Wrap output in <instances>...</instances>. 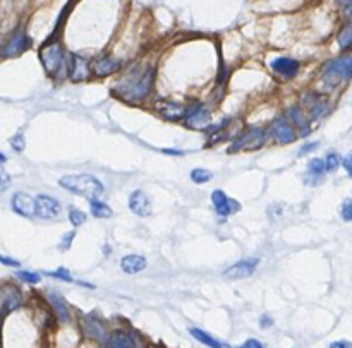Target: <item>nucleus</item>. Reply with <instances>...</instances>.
Wrapping results in <instances>:
<instances>
[{
	"mask_svg": "<svg viewBox=\"0 0 352 348\" xmlns=\"http://www.w3.org/2000/svg\"><path fill=\"white\" fill-rule=\"evenodd\" d=\"M153 69H134L119 81L117 91L129 100H141L150 93L151 86H153Z\"/></svg>",
	"mask_w": 352,
	"mask_h": 348,
	"instance_id": "nucleus-1",
	"label": "nucleus"
},
{
	"mask_svg": "<svg viewBox=\"0 0 352 348\" xmlns=\"http://www.w3.org/2000/svg\"><path fill=\"white\" fill-rule=\"evenodd\" d=\"M58 184L64 189H67L69 192L81 195L86 199H98L103 194V185L96 177L88 173H79V175H66L58 180Z\"/></svg>",
	"mask_w": 352,
	"mask_h": 348,
	"instance_id": "nucleus-2",
	"label": "nucleus"
},
{
	"mask_svg": "<svg viewBox=\"0 0 352 348\" xmlns=\"http://www.w3.org/2000/svg\"><path fill=\"white\" fill-rule=\"evenodd\" d=\"M266 134L263 129H249L247 132H244L242 136H239L236 141L231 144L229 151L236 153V151H254L260 149L265 144Z\"/></svg>",
	"mask_w": 352,
	"mask_h": 348,
	"instance_id": "nucleus-3",
	"label": "nucleus"
},
{
	"mask_svg": "<svg viewBox=\"0 0 352 348\" xmlns=\"http://www.w3.org/2000/svg\"><path fill=\"white\" fill-rule=\"evenodd\" d=\"M40 58H42V63L45 66V69L50 72V74H55L58 69H62V66L66 67L64 48L60 43H57V41L47 43V45L40 50Z\"/></svg>",
	"mask_w": 352,
	"mask_h": 348,
	"instance_id": "nucleus-4",
	"label": "nucleus"
},
{
	"mask_svg": "<svg viewBox=\"0 0 352 348\" xmlns=\"http://www.w3.org/2000/svg\"><path fill=\"white\" fill-rule=\"evenodd\" d=\"M323 76L332 82H335L337 79L349 81L352 76V58L349 55H345V57L339 58V60L330 62L328 66L325 67Z\"/></svg>",
	"mask_w": 352,
	"mask_h": 348,
	"instance_id": "nucleus-5",
	"label": "nucleus"
},
{
	"mask_svg": "<svg viewBox=\"0 0 352 348\" xmlns=\"http://www.w3.org/2000/svg\"><path fill=\"white\" fill-rule=\"evenodd\" d=\"M35 213H36V216H40V218L52 220L60 213V203H58L55 198H52V195H45V194L36 195Z\"/></svg>",
	"mask_w": 352,
	"mask_h": 348,
	"instance_id": "nucleus-6",
	"label": "nucleus"
},
{
	"mask_svg": "<svg viewBox=\"0 0 352 348\" xmlns=\"http://www.w3.org/2000/svg\"><path fill=\"white\" fill-rule=\"evenodd\" d=\"M12 209L24 218H35V199L26 192H16L12 195Z\"/></svg>",
	"mask_w": 352,
	"mask_h": 348,
	"instance_id": "nucleus-7",
	"label": "nucleus"
},
{
	"mask_svg": "<svg viewBox=\"0 0 352 348\" xmlns=\"http://www.w3.org/2000/svg\"><path fill=\"white\" fill-rule=\"evenodd\" d=\"M258 264H260V259L249 257V259L239 261V263L234 264V266L225 269V273L223 274H225L227 278H232V280H237V278H247L254 273V269L258 268Z\"/></svg>",
	"mask_w": 352,
	"mask_h": 348,
	"instance_id": "nucleus-8",
	"label": "nucleus"
},
{
	"mask_svg": "<svg viewBox=\"0 0 352 348\" xmlns=\"http://www.w3.org/2000/svg\"><path fill=\"white\" fill-rule=\"evenodd\" d=\"M28 47H29V38L26 36L24 29H19V31L12 36V40L2 48L0 55L2 57H16V55H19V53H23L24 50H28Z\"/></svg>",
	"mask_w": 352,
	"mask_h": 348,
	"instance_id": "nucleus-9",
	"label": "nucleus"
},
{
	"mask_svg": "<svg viewBox=\"0 0 352 348\" xmlns=\"http://www.w3.org/2000/svg\"><path fill=\"white\" fill-rule=\"evenodd\" d=\"M212 201L215 206V211H217L220 216H229V214L236 213L239 209V204L236 201L229 199L223 190H215L212 194Z\"/></svg>",
	"mask_w": 352,
	"mask_h": 348,
	"instance_id": "nucleus-10",
	"label": "nucleus"
},
{
	"mask_svg": "<svg viewBox=\"0 0 352 348\" xmlns=\"http://www.w3.org/2000/svg\"><path fill=\"white\" fill-rule=\"evenodd\" d=\"M272 134L273 137L278 141V143H283V144H289L292 141L296 139V132L292 129V125L287 122V119H277L275 122L272 124Z\"/></svg>",
	"mask_w": 352,
	"mask_h": 348,
	"instance_id": "nucleus-11",
	"label": "nucleus"
},
{
	"mask_svg": "<svg viewBox=\"0 0 352 348\" xmlns=\"http://www.w3.org/2000/svg\"><path fill=\"white\" fill-rule=\"evenodd\" d=\"M129 208L131 211L138 216H150L151 214V203L143 190H136L129 195Z\"/></svg>",
	"mask_w": 352,
	"mask_h": 348,
	"instance_id": "nucleus-12",
	"label": "nucleus"
},
{
	"mask_svg": "<svg viewBox=\"0 0 352 348\" xmlns=\"http://www.w3.org/2000/svg\"><path fill=\"white\" fill-rule=\"evenodd\" d=\"M156 110H158V114L165 117L167 120H179L188 114V110H185L182 105L169 101V100H162L156 103Z\"/></svg>",
	"mask_w": 352,
	"mask_h": 348,
	"instance_id": "nucleus-13",
	"label": "nucleus"
},
{
	"mask_svg": "<svg viewBox=\"0 0 352 348\" xmlns=\"http://www.w3.org/2000/svg\"><path fill=\"white\" fill-rule=\"evenodd\" d=\"M188 125L191 129H206L210 125V112L204 106H198L194 110H188Z\"/></svg>",
	"mask_w": 352,
	"mask_h": 348,
	"instance_id": "nucleus-14",
	"label": "nucleus"
},
{
	"mask_svg": "<svg viewBox=\"0 0 352 348\" xmlns=\"http://www.w3.org/2000/svg\"><path fill=\"white\" fill-rule=\"evenodd\" d=\"M272 69L277 74H280L283 77H294L297 74V71H299V63L292 60V58L278 57L272 62Z\"/></svg>",
	"mask_w": 352,
	"mask_h": 348,
	"instance_id": "nucleus-15",
	"label": "nucleus"
},
{
	"mask_svg": "<svg viewBox=\"0 0 352 348\" xmlns=\"http://www.w3.org/2000/svg\"><path fill=\"white\" fill-rule=\"evenodd\" d=\"M71 77L72 81H85L90 77V67H88L86 58L71 55Z\"/></svg>",
	"mask_w": 352,
	"mask_h": 348,
	"instance_id": "nucleus-16",
	"label": "nucleus"
},
{
	"mask_svg": "<svg viewBox=\"0 0 352 348\" xmlns=\"http://www.w3.org/2000/svg\"><path fill=\"white\" fill-rule=\"evenodd\" d=\"M119 67H120V62L117 60V58L101 57V58H98V60L95 62V66H93V72H95L96 76L103 77V76L114 74V72H115Z\"/></svg>",
	"mask_w": 352,
	"mask_h": 348,
	"instance_id": "nucleus-17",
	"label": "nucleus"
},
{
	"mask_svg": "<svg viewBox=\"0 0 352 348\" xmlns=\"http://www.w3.org/2000/svg\"><path fill=\"white\" fill-rule=\"evenodd\" d=\"M120 268L127 274H136L146 268V259L143 256H138V254H129L120 261Z\"/></svg>",
	"mask_w": 352,
	"mask_h": 348,
	"instance_id": "nucleus-18",
	"label": "nucleus"
},
{
	"mask_svg": "<svg viewBox=\"0 0 352 348\" xmlns=\"http://www.w3.org/2000/svg\"><path fill=\"white\" fill-rule=\"evenodd\" d=\"M107 345L110 348H134V341L127 333L115 331L112 336H107Z\"/></svg>",
	"mask_w": 352,
	"mask_h": 348,
	"instance_id": "nucleus-19",
	"label": "nucleus"
},
{
	"mask_svg": "<svg viewBox=\"0 0 352 348\" xmlns=\"http://www.w3.org/2000/svg\"><path fill=\"white\" fill-rule=\"evenodd\" d=\"M189 333H191V335H193L194 338H196L198 341L204 343V345L210 346V348H231V346L227 345V343H223V341L217 340V338L210 336L208 333H204V331H201V330H198V328H191Z\"/></svg>",
	"mask_w": 352,
	"mask_h": 348,
	"instance_id": "nucleus-20",
	"label": "nucleus"
},
{
	"mask_svg": "<svg viewBox=\"0 0 352 348\" xmlns=\"http://www.w3.org/2000/svg\"><path fill=\"white\" fill-rule=\"evenodd\" d=\"M48 298H50L52 306L55 307L58 317H60L64 322L69 321V309H67V306L64 303V298L60 295H57V293H50V295H48Z\"/></svg>",
	"mask_w": 352,
	"mask_h": 348,
	"instance_id": "nucleus-21",
	"label": "nucleus"
},
{
	"mask_svg": "<svg viewBox=\"0 0 352 348\" xmlns=\"http://www.w3.org/2000/svg\"><path fill=\"white\" fill-rule=\"evenodd\" d=\"M91 214L95 218H110L112 209L105 203H100L98 199H91Z\"/></svg>",
	"mask_w": 352,
	"mask_h": 348,
	"instance_id": "nucleus-22",
	"label": "nucleus"
},
{
	"mask_svg": "<svg viewBox=\"0 0 352 348\" xmlns=\"http://www.w3.org/2000/svg\"><path fill=\"white\" fill-rule=\"evenodd\" d=\"M191 179H193L194 184H206L212 180V171L204 168H194L191 171Z\"/></svg>",
	"mask_w": 352,
	"mask_h": 348,
	"instance_id": "nucleus-23",
	"label": "nucleus"
},
{
	"mask_svg": "<svg viewBox=\"0 0 352 348\" xmlns=\"http://www.w3.org/2000/svg\"><path fill=\"white\" fill-rule=\"evenodd\" d=\"M352 43V28L347 24V26H344V29L339 33V47L342 48V50H345V48H349Z\"/></svg>",
	"mask_w": 352,
	"mask_h": 348,
	"instance_id": "nucleus-24",
	"label": "nucleus"
},
{
	"mask_svg": "<svg viewBox=\"0 0 352 348\" xmlns=\"http://www.w3.org/2000/svg\"><path fill=\"white\" fill-rule=\"evenodd\" d=\"M309 171L313 175H318V177H321V175L325 173V161L320 160V158H315L309 161Z\"/></svg>",
	"mask_w": 352,
	"mask_h": 348,
	"instance_id": "nucleus-25",
	"label": "nucleus"
},
{
	"mask_svg": "<svg viewBox=\"0 0 352 348\" xmlns=\"http://www.w3.org/2000/svg\"><path fill=\"white\" fill-rule=\"evenodd\" d=\"M69 220L71 223L74 225V227H79V225H82L86 222V214L81 211V209H71L69 211Z\"/></svg>",
	"mask_w": 352,
	"mask_h": 348,
	"instance_id": "nucleus-26",
	"label": "nucleus"
},
{
	"mask_svg": "<svg viewBox=\"0 0 352 348\" xmlns=\"http://www.w3.org/2000/svg\"><path fill=\"white\" fill-rule=\"evenodd\" d=\"M323 161H325V170H335L340 165V156L337 153H328L326 155V160Z\"/></svg>",
	"mask_w": 352,
	"mask_h": 348,
	"instance_id": "nucleus-27",
	"label": "nucleus"
},
{
	"mask_svg": "<svg viewBox=\"0 0 352 348\" xmlns=\"http://www.w3.org/2000/svg\"><path fill=\"white\" fill-rule=\"evenodd\" d=\"M17 276L21 278L23 281H26V283H33V285H35V283H38V281L42 280L40 274L31 273V271H19V273H17Z\"/></svg>",
	"mask_w": 352,
	"mask_h": 348,
	"instance_id": "nucleus-28",
	"label": "nucleus"
},
{
	"mask_svg": "<svg viewBox=\"0 0 352 348\" xmlns=\"http://www.w3.org/2000/svg\"><path fill=\"white\" fill-rule=\"evenodd\" d=\"M50 276L52 278H58V280H64V281H72L71 273L67 271V269H64V268H58L57 271H52Z\"/></svg>",
	"mask_w": 352,
	"mask_h": 348,
	"instance_id": "nucleus-29",
	"label": "nucleus"
},
{
	"mask_svg": "<svg viewBox=\"0 0 352 348\" xmlns=\"http://www.w3.org/2000/svg\"><path fill=\"white\" fill-rule=\"evenodd\" d=\"M342 218H344L345 222H350L352 220V201L350 199H345L344 204H342Z\"/></svg>",
	"mask_w": 352,
	"mask_h": 348,
	"instance_id": "nucleus-30",
	"label": "nucleus"
},
{
	"mask_svg": "<svg viewBox=\"0 0 352 348\" xmlns=\"http://www.w3.org/2000/svg\"><path fill=\"white\" fill-rule=\"evenodd\" d=\"M11 146L16 151H23L24 149V136L21 134V132H17V134L11 139Z\"/></svg>",
	"mask_w": 352,
	"mask_h": 348,
	"instance_id": "nucleus-31",
	"label": "nucleus"
},
{
	"mask_svg": "<svg viewBox=\"0 0 352 348\" xmlns=\"http://www.w3.org/2000/svg\"><path fill=\"white\" fill-rule=\"evenodd\" d=\"M9 184H11V177L6 173L4 166L0 165V192H2V190H6L9 187Z\"/></svg>",
	"mask_w": 352,
	"mask_h": 348,
	"instance_id": "nucleus-32",
	"label": "nucleus"
},
{
	"mask_svg": "<svg viewBox=\"0 0 352 348\" xmlns=\"http://www.w3.org/2000/svg\"><path fill=\"white\" fill-rule=\"evenodd\" d=\"M239 348H263V343L260 340H254V338H249L247 341H244Z\"/></svg>",
	"mask_w": 352,
	"mask_h": 348,
	"instance_id": "nucleus-33",
	"label": "nucleus"
},
{
	"mask_svg": "<svg viewBox=\"0 0 352 348\" xmlns=\"http://www.w3.org/2000/svg\"><path fill=\"white\" fill-rule=\"evenodd\" d=\"M0 263L6 264V266H12V268H17V266H19V261H14V259H11V257H4V256H0Z\"/></svg>",
	"mask_w": 352,
	"mask_h": 348,
	"instance_id": "nucleus-34",
	"label": "nucleus"
},
{
	"mask_svg": "<svg viewBox=\"0 0 352 348\" xmlns=\"http://www.w3.org/2000/svg\"><path fill=\"white\" fill-rule=\"evenodd\" d=\"M72 237H74V233H72V232H69V233H67V237H66V238H62V244H60V247H62V249H69Z\"/></svg>",
	"mask_w": 352,
	"mask_h": 348,
	"instance_id": "nucleus-35",
	"label": "nucleus"
},
{
	"mask_svg": "<svg viewBox=\"0 0 352 348\" xmlns=\"http://www.w3.org/2000/svg\"><path fill=\"white\" fill-rule=\"evenodd\" d=\"M315 148H318V143H311V144H306L304 148L301 149V153H299V155H301V156H302V155H306L307 151H311V149H315Z\"/></svg>",
	"mask_w": 352,
	"mask_h": 348,
	"instance_id": "nucleus-36",
	"label": "nucleus"
},
{
	"mask_svg": "<svg viewBox=\"0 0 352 348\" xmlns=\"http://www.w3.org/2000/svg\"><path fill=\"white\" fill-rule=\"evenodd\" d=\"M350 160H352V158H350V155H347V156H345V160H344V166H345V170H347V173H349V175L352 173V166H350Z\"/></svg>",
	"mask_w": 352,
	"mask_h": 348,
	"instance_id": "nucleus-37",
	"label": "nucleus"
},
{
	"mask_svg": "<svg viewBox=\"0 0 352 348\" xmlns=\"http://www.w3.org/2000/svg\"><path fill=\"white\" fill-rule=\"evenodd\" d=\"M330 348H350V346L347 341H335V343H332Z\"/></svg>",
	"mask_w": 352,
	"mask_h": 348,
	"instance_id": "nucleus-38",
	"label": "nucleus"
},
{
	"mask_svg": "<svg viewBox=\"0 0 352 348\" xmlns=\"http://www.w3.org/2000/svg\"><path fill=\"white\" fill-rule=\"evenodd\" d=\"M162 151L167 155H182V151H175V149H162Z\"/></svg>",
	"mask_w": 352,
	"mask_h": 348,
	"instance_id": "nucleus-39",
	"label": "nucleus"
},
{
	"mask_svg": "<svg viewBox=\"0 0 352 348\" xmlns=\"http://www.w3.org/2000/svg\"><path fill=\"white\" fill-rule=\"evenodd\" d=\"M266 324H272V319H268V317L265 316L263 317V326H266Z\"/></svg>",
	"mask_w": 352,
	"mask_h": 348,
	"instance_id": "nucleus-40",
	"label": "nucleus"
},
{
	"mask_svg": "<svg viewBox=\"0 0 352 348\" xmlns=\"http://www.w3.org/2000/svg\"><path fill=\"white\" fill-rule=\"evenodd\" d=\"M339 2H340V4H344V6H349L350 0H339Z\"/></svg>",
	"mask_w": 352,
	"mask_h": 348,
	"instance_id": "nucleus-41",
	"label": "nucleus"
},
{
	"mask_svg": "<svg viewBox=\"0 0 352 348\" xmlns=\"http://www.w3.org/2000/svg\"><path fill=\"white\" fill-rule=\"evenodd\" d=\"M4 161H6V156H4L2 153H0V163H4Z\"/></svg>",
	"mask_w": 352,
	"mask_h": 348,
	"instance_id": "nucleus-42",
	"label": "nucleus"
},
{
	"mask_svg": "<svg viewBox=\"0 0 352 348\" xmlns=\"http://www.w3.org/2000/svg\"><path fill=\"white\" fill-rule=\"evenodd\" d=\"M150 348H158V346H150Z\"/></svg>",
	"mask_w": 352,
	"mask_h": 348,
	"instance_id": "nucleus-43",
	"label": "nucleus"
}]
</instances>
